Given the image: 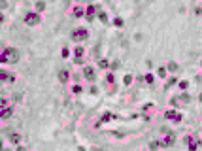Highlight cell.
<instances>
[{
    "mask_svg": "<svg viewBox=\"0 0 202 151\" xmlns=\"http://www.w3.org/2000/svg\"><path fill=\"white\" fill-rule=\"evenodd\" d=\"M19 59V53L13 49V47H6L4 51H2V55H0V60L2 62H17Z\"/></svg>",
    "mask_w": 202,
    "mask_h": 151,
    "instance_id": "1",
    "label": "cell"
},
{
    "mask_svg": "<svg viewBox=\"0 0 202 151\" xmlns=\"http://www.w3.org/2000/svg\"><path fill=\"white\" fill-rule=\"evenodd\" d=\"M40 23V15L38 13H27L25 15V25H28V27H34V25H38Z\"/></svg>",
    "mask_w": 202,
    "mask_h": 151,
    "instance_id": "2",
    "label": "cell"
},
{
    "mask_svg": "<svg viewBox=\"0 0 202 151\" xmlns=\"http://www.w3.org/2000/svg\"><path fill=\"white\" fill-rule=\"evenodd\" d=\"M87 36H89V32L85 30V28H77V30L72 32V38L76 42H81V40H87Z\"/></svg>",
    "mask_w": 202,
    "mask_h": 151,
    "instance_id": "3",
    "label": "cell"
},
{
    "mask_svg": "<svg viewBox=\"0 0 202 151\" xmlns=\"http://www.w3.org/2000/svg\"><path fill=\"white\" fill-rule=\"evenodd\" d=\"M83 76H85V79L93 81V79H94V70H93V66H85V68H83Z\"/></svg>",
    "mask_w": 202,
    "mask_h": 151,
    "instance_id": "4",
    "label": "cell"
},
{
    "mask_svg": "<svg viewBox=\"0 0 202 151\" xmlns=\"http://www.w3.org/2000/svg\"><path fill=\"white\" fill-rule=\"evenodd\" d=\"M13 115V108H4L2 110V119H9Z\"/></svg>",
    "mask_w": 202,
    "mask_h": 151,
    "instance_id": "5",
    "label": "cell"
},
{
    "mask_svg": "<svg viewBox=\"0 0 202 151\" xmlns=\"http://www.w3.org/2000/svg\"><path fill=\"white\" fill-rule=\"evenodd\" d=\"M83 53H85V49L81 46H77L76 49H74V57H76V59H83Z\"/></svg>",
    "mask_w": 202,
    "mask_h": 151,
    "instance_id": "6",
    "label": "cell"
},
{
    "mask_svg": "<svg viewBox=\"0 0 202 151\" xmlns=\"http://www.w3.org/2000/svg\"><path fill=\"white\" fill-rule=\"evenodd\" d=\"M94 11H96L94 6H89V8H87V21H93L94 19Z\"/></svg>",
    "mask_w": 202,
    "mask_h": 151,
    "instance_id": "7",
    "label": "cell"
},
{
    "mask_svg": "<svg viewBox=\"0 0 202 151\" xmlns=\"http://www.w3.org/2000/svg\"><path fill=\"white\" fill-rule=\"evenodd\" d=\"M172 144H174V136H172V134H170V136H166L164 140H162V142H161V146L168 147V146H172Z\"/></svg>",
    "mask_w": 202,
    "mask_h": 151,
    "instance_id": "8",
    "label": "cell"
},
{
    "mask_svg": "<svg viewBox=\"0 0 202 151\" xmlns=\"http://www.w3.org/2000/svg\"><path fill=\"white\" fill-rule=\"evenodd\" d=\"M176 115H178V111H176V110H166L164 117H166V119H172V121H174V119H176Z\"/></svg>",
    "mask_w": 202,
    "mask_h": 151,
    "instance_id": "9",
    "label": "cell"
},
{
    "mask_svg": "<svg viewBox=\"0 0 202 151\" xmlns=\"http://www.w3.org/2000/svg\"><path fill=\"white\" fill-rule=\"evenodd\" d=\"M68 76H70V74L66 72V70H63V72H59V81H68Z\"/></svg>",
    "mask_w": 202,
    "mask_h": 151,
    "instance_id": "10",
    "label": "cell"
},
{
    "mask_svg": "<svg viewBox=\"0 0 202 151\" xmlns=\"http://www.w3.org/2000/svg\"><path fill=\"white\" fill-rule=\"evenodd\" d=\"M9 142H11V144H19V142H21V136H19L17 132L9 134Z\"/></svg>",
    "mask_w": 202,
    "mask_h": 151,
    "instance_id": "11",
    "label": "cell"
},
{
    "mask_svg": "<svg viewBox=\"0 0 202 151\" xmlns=\"http://www.w3.org/2000/svg\"><path fill=\"white\" fill-rule=\"evenodd\" d=\"M2 79H4V81H13V76L9 72H2Z\"/></svg>",
    "mask_w": 202,
    "mask_h": 151,
    "instance_id": "12",
    "label": "cell"
},
{
    "mask_svg": "<svg viewBox=\"0 0 202 151\" xmlns=\"http://www.w3.org/2000/svg\"><path fill=\"white\" fill-rule=\"evenodd\" d=\"M110 119H113V115L110 113V111H106V113L102 115V119H100V121H102V123H106V121H110Z\"/></svg>",
    "mask_w": 202,
    "mask_h": 151,
    "instance_id": "13",
    "label": "cell"
},
{
    "mask_svg": "<svg viewBox=\"0 0 202 151\" xmlns=\"http://www.w3.org/2000/svg\"><path fill=\"white\" fill-rule=\"evenodd\" d=\"M98 19L102 21V23H108V13H104V11H100V13H98Z\"/></svg>",
    "mask_w": 202,
    "mask_h": 151,
    "instance_id": "14",
    "label": "cell"
},
{
    "mask_svg": "<svg viewBox=\"0 0 202 151\" xmlns=\"http://www.w3.org/2000/svg\"><path fill=\"white\" fill-rule=\"evenodd\" d=\"M168 70H170V72H176V70H178V62H174V60L168 62Z\"/></svg>",
    "mask_w": 202,
    "mask_h": 151,
    "instance_id": "15",
    "label": "cell"
},
{
    "mask_svg": "<svg viewBox=\"0 0 202 151\" xmlns=\"http://www.w3.org/2000/svg\"><path fill=\"white\" fill-rule=\"evenodd\" d=\"M157 76H159V78H166V68H159L157 70Z\"/></svg>",
    "mask_w": 202,
    "mask_h": 151,
    "instance_id": "16",
    "label": "cell"
},
{
    "mask_svg": "<svg viewBox=\"0 0 202 151\" xmlns=\"http://www.w3.org/2000/svg\"><path fill=\"white\" fill-rule=\"evenodd\" d=\"M178 85H180V89H181V91H185V89L189 87V81H185V79H183V81H180Z\"/></svg>",
    "mask_w": 202,
    "mask_h": 151,
    "instance_id": "17",
    "label": "cell"
},
{
    "mask_svg": "<svg viewBox=\"0 0 202 151\" xmlns=\"http://www.w3.org/2000/svg\"><path fill=\"white\" fill-rule=\"evenodd\" d=\"M98 66H100V68H108V66H110V62H108L106 59H102V60L98 62Z\"/></svg>",
    "mask_w": 202,
    "mask_h": 151,
    "instance_id": "18",
    "label": "cell"
},
{
    "mask_svg": "<svg viewBox=\"0 0 202 151\" xmlns=\"http://www.w3.org/2000/svg\"><path fill=\"white\" fill-rule=\"evenodd\" d=\"M113 25H115V27H123V19L121 17H115V19H113Z\"/></svg>",
    "mask_w": 202,
    "mask_h": 151,
    "instance_id": "19",
    "label": "cell"
},
{
    "mask_svg": "<svg viewBox=\"0 0 202 151\" xmlns=\"http://www.w3.org/2000/svg\"><path fill=\"white\" fill-rule=\"evenodd\" d=\"M123 81H125V85H130V83H132V76H130V74H127Z\"/></svg>",
    "mask_w": 202,
    "mask_h": 151,
    "instance_id": "20",
    "label": "cell"
},
{
    "mask_svg": "<svg viewBox=\"0 0 202 151\" xmlns=\"http://www.w3.org/2000/svg\"><path fill=\"white\" fill-rule=\"evenodd\" d=\"M36 9H38V11H44V9H45V4H44V2H36Z\"/></svg>",
    "mask_w": 202,
    "mask_h": 151,
    "instance_id": "21",
    "label": "cell"
},
{
    "mask_svg": "<svg viewBox=\"0 0 202 151\" xmlns=\"http://www.w3.org/2000/svg\"><path fill=\"white\" fill-rule=\"evenodd\" d=\"M74 15H76V17H81V15H83V9H81V8H76V9H74Z\"/></svg>",
    "mask_w": 202,
    "mask_h": 151,
    "instance_id": "22",
    "label": "cell"
},
{
    "mask_svg": "<svg viewBox=\"0 0 202 151\" xmlns=\"http://www.w3.org/2000/svg\"><path fill=\"white\" fill-rule=\"evenodd\" d=\"M144 81L145 83H153V74H147V76L144 78Z\"/></svg>",
    "mask_w": 202,
    "mask_h": 151,
    "instance_id": "23",
    "label": "cell"
},
{
    "mask_svg": "<svg viewBox=\"0 0 202 151\" xmlns=\"http://www.w3.org/2000/svg\"><path fill=\"white\" fill-rule=\"evenodd\" d=\"M159 146H161V144H159V142H157V140H153V142H151V144H149V147H151V149H157V147H159Z\"/></svg>",
    "mask_w": 202,
    "mask_h": 151,
    "instance_id": "24",
    "label": "cell"
},
{
    "mask_svg": "<svg viewBox=\"0 0 202 151\" xmlns=\"http://www.w3.org/2000/svg\"><path fill=\"white\" fill-rule=\"evenodd\" d=\"M180 100H181V102H189L191 98H189V95H181V96H180Z\"/></svg>",
    "mask_w": 202,
    "mask_h": 151,
    "instance_id": "25",
    "label": "cell"
},
{
    "mask_svg": "<svg viewBox=\"0 0 202 151\" xmlns=\"http://www.w3.org/2000/svg\"><path fill=\"white\" fill-rule=\"evenodd\" d=\"M61 55H63V57H68V55H70V51H68L66 47H63V51H61Z\"/></svg>",
    "mask_w": 202,
    "mask_h": 151,
    "instance_id": "26",
    "label": "cell"
},
{
    "mask_svg": "<svg viewBox=\"0 0 202 151\" xmlns=\"http://www.w3.org/2000/svg\"><path fill=\"white\" fill-rule=\"evenodd\" d=\"M181 119H183V115H181V113H178V115H176V119H174V123H180Z\"/></svg>",
    "mask_w": 202,
    "mask_h": 151,
    "instance_id": "27",
    "label": "cell"
},
{
    "mask_svg": "<svg viewBox=\"0 0 202 151\" xmlns=\"http://www.w3.org/2000/svg\"><path fill=\"white\" fill-rule=\"evenodd\" d=\"M72 91H74V93H81V85H74Z\"/></svg>",
    "mask_w": 202,
    "mask_h": 151,
    "instance_id": "28",
    "label": "cell"
},
{
    "mask_svg": "<svg viewBox=\"0 0 202 151\" xmlns=\"http://www.w3.org/2000/svg\"><path fill=\"white\" fill-rule=\"evenodd\" d=\"M151 108H153V104H145V106H144V110H145V111H149Z\"/></svg>",
    "mask_w": 202,
    "mask_h": 151,
    "instance_id": "29",
    "label": "cell"
},
{
    "mask_svg": "<svg viewBox=\"0 0 202 151\" xmlns=\"http://www.w3.org/2000/svg\"><path fill=\"white\" fill-rule=\"evenodd\" d=\"M198 100H200V102H202V93H200V96H198Z\"/></svg>",
    "mask_w": 202,
    "mask_h": 151,
    "instance_id": "30",
    "label": "cell"
},
{
    "mask_svg": "<svg viewBox=\"0 0 202 151\" xmlns=\"http://www.w3.org/2000/svg\"><path fill=\"white\" fill-rule=\"evenodd\" d=\"M200 64H202V62H200Z\"/></svg>",
    "mask_w": 202,
    "mask_h": 151,
    "instance_id": "31",
    "label": "cell"
}]
</instances>
